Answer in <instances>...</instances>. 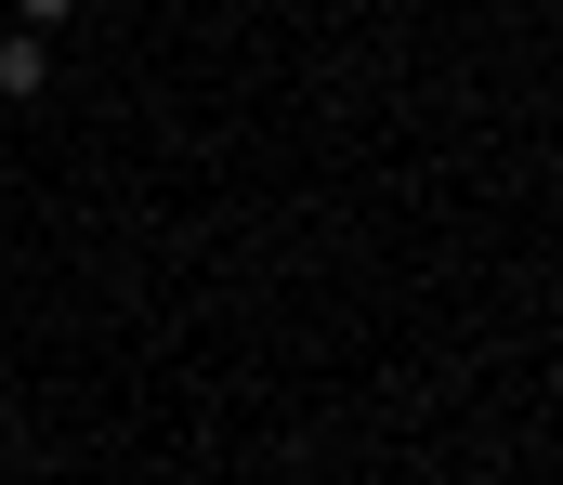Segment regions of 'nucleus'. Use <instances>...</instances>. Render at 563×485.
Listing matches in <instances>:
<instances>
[{
	"mask_svg": "<svg viewBox=\"0 0 563 485\" xmlns=\"http://www.w3.org/2000/svg\"><path fill=\"white\" fill-rule=\"evenodd\" d=\"M0 92H13V106H40V92H53V40H40V26H13V40H0Z\"/></svg>",
	"mask_w": 563,
	"mask_h": 485,
	"instance_id": "obj_1",
	"label": "nucleus"
},
{
	"mask_svg": "<svg viewBox=\"0 0 563 485\" xmlns=\"http://www.w3.org/2000/svg\"><path fill=\"white\" fill-rule=\"evenodd\" d=\"M66 13H79V0H13V26H40V40H53Z\"/></svg>",
	"mask_w": 563,
	"mask_h": 485,
	"instance_id": "obj_2",
	"label": "nucleus"
}]
</instances>
